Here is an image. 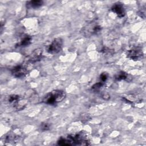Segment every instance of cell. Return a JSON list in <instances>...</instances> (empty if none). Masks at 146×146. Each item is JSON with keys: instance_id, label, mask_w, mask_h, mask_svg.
<instances>
[{"instance_id": "1", "label": "cell", "mask_w": 146, "mask_h": 146, "mask_svg": "<svg viewBox=\"0 0 146 146\" xmlns=\"http://www.w3.org/2000/svg\"><path fill=\"white\" fill-rule=\"evenodd\" d=\"M66 97V94L64 91L61 90H55L46 94L43 99L42 102L49 105L55 104L58 103L63 101Z\"/></svg>"}, {"instance_id": "2", "label": "cell", "mask_w": 146, "mask_h": 146, "mask_svg": "<svg viewBox=\"0 0 146 146\" xmlns=\"http://www.w3.org/2000/svg\"><path fill=\"white\" fill-rule=\"evenodd\" d=\"M102 30L101 26L95 21H91L85 24L81 29L82 34L86 38L98 35Z\"/></svg>"}, {"instance_id": "3", "label": "cell", "mask_w": 146, "mask_h": 146, "mask_svg": "<svg viewBox=\"0 0 146 146\" xmlns=\"http://www.w3.org/2000/svg\"><path fill=\"white\" fill-rule=\"evenodd\" d=\"M63 42L61 38H55L54 39L51 43L47 46L46 51L48 53L51 54H55L59 52L63 47Z\"/></svg>"}, {"instance_id": "4", "label": "cell", "mask_w": 146, "mask_h": 146, "mask_svg": "<svg viewBox=\"0 0 146 146\" xmlns=\"http://www.w3.org/2000/svg\"><path fill=\"white\" fill-rule=\"evenodd\" d=\"M127 57L133 60L141 59L144 55L142 48L140 46H133L127 51Z\"/></svg>"}, {"instance_id": "5", "label": "cell", "mask_w": 146, "mask_h": 146, "mask_svg": "<svg viewBox=\"0 0 146 146\" xmlns=\"http://www.w3.org/2000/svg\"><path fill=\"white\" fill-rule=\"evenodd\" d=\"M11 72L13 76L15 78H22L27 74L28 70L25 67L22 65H18L11 69Z\"/></svg>"}, {"instance_id": "6", "label": "cell", "mask_w": 146, "mask_h": 146, "mask_svg": "<svg viewBox=\"0 0 146 146\" xmlns=\"http://www.w3.org/2000/svg\"><path fill=\"white\" fill-rule=\"evenodd\" d=\"M111 10L119 18L124 17L125 15V11L123 4L120 2L115 3L111 7Z\"/></svg>"}, {"instance_id": "7", "label": "cell", "mask_w": 146, "mask_h": 146, "mask_svg": "<svg viewBox=\"0 0 146 146\" xmlns=\"http://www.w3.org/2000/svg\"><path fill=\"white\" fill-rule=\"evenodd\" d=\"M43 56V51L40 48L35 49L29 56L28 61L31 63H34L41 60Z\"/></svg>"}, {"instance_id": "8", "label": "cell", "mask_w": 146, "mask_h": 146, "mask_svg": "<svg viewBox=\"0 0 146 146\" xmlns=\"http://www.w3.org/2000/svg\"><path fill=\"white\" fill-rule=\"evenodd\" d=\"M32 41V37L29 35H24L17 43L18 47H26L30 45Z\"/></svg>"}, {"instance_id": "9", "label": "cell", "mask_w": 146, "mask_h": 146, "mask_svg": "<svg viewBox=\"0 0 146 146\" xmlns=\"http://www.w3.org/2000/svg\"><path fill=\"white\" fill-rule=\"evenodd\" d=\"M115 78L116 80L118 81L124 80L127 82H130L132 80V77L127 72H125L124 71H120L115 75Z\"/></svg>"}, {"instance_id": "10", "label": "cell", "mask_w": 146, "mask_h": 146, "mask_svg": "<svg viewBox=\"0 0 146 146\" xmlns=\"http://www.w3.org/2000/svg\"><path fill=\"white\" fill-rule=\"evenodd\" d=\"M43 4V1L41 0H34L30 1L27 2V6L29 8L36 9L42 6Z\"/></svg>"}, {"instance_id": "11", "label": "cell", "mask_w": 146, "mask_h": 146, "mask_svg": "<svg viewBox=\"0 0 146 146\" xmlns=\"http://www.w3.org/2000/svg\"><path fill=\"white\" fill-rule=\"evenodd\" d=\"M20 100V97L18 95H11L8 98L9 103L12 104L14 108L17 106Z\"/></svg>"}, {"instance_id": "12", "label": "cell", "mask_w": 146, "mask_h": 146, "mask_svg": "<svg viewBox=\"0 0 146 146\" xmlns=\"http://www.w3.org/2000/svg\"><path fill=\"white\" fill-rule=\"evenodd\" d=\"M103 84H104V83L99 82L98 83H96L94 84L92 86L91 89L94 91H99L100 89V88L103 86Z\"/></svg>"}, {"instance_id": "13", "label": "cell", "mask_w": 146, "mask_h": 146, "mask_svg": "<svg viewBox=\"0 0 146 146\" xmlns=\"http://www.w3.org/2000/svg\"><path fill=\"white\" fill-rule=\"evenodd\" d=\"M50 128V124L48 123H43L40 125V129L43 131H47Z\"/></svg>"}, {"instance_id": "14", "label": "cell", "mask_w": 146, "mask_h": 146, "mask_svg": "<svg viewBox=\"0 0 146 146\" xmlns=\"http://www.w3.org/2000/svg\"><path fill=\"white\" fill-rule=\"evenodd\" d=\"M108 78V76L107 74L106 73H102L100 75V79L101 80V82L102 83H104L107 79Z\"/></svg>"}]
</instances>
